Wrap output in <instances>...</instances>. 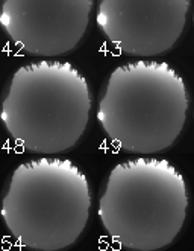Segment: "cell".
Returning <instances> with one entry per match:
<instances>
[{
  "label": "cell",
  "instance_id": "obj_1",
  "mask_svg": "<svg viewBox=\"0 0 194 251\" xmlns=\"http://www.w3.org/2000/svg\"><path fill=\"white\" fill-rule=\"evenodd\" d=\"M188 92L167 63L138 60L118 66L102 88L97 121L108 139L132 154L167 150L182 132Z\"/></svg>",
  "mask_w": 194,
  "mask_h": 251
},
{
  "label": "cell",
  "instance_id": "obj_2",
  "mask_svg": "<svg viewBox=\"0 0 194 251\" xmlns=\"http://www.w3.org/2000/svg\"><path fill=\"white\" fill-rule=\"evenodd\" d=\"M91 190L85 174L65 158L41 157L9 176L2 218L19 245L58 251L73 245L86 227Z\"/></svg>",
  "mask_w": 194,
  "mask_h": 251
},
{
  "label": "cell",
  "instance_id": "obj_3",
  "mask_svg": "<svg viewBox=\"0 0 194 251\" xmlns=\"http://www.w3.org/2000/svg\"><path fill=\"white\" fill-rule=\"evenodd\" d=\"M188 190L170 161L138 157L112 168L102 187L99 218L108 236L123 248L155 251L182 230Z\"/></svg>",
  "mask_w": 194,
  "mask_h": 251
},
{
  "label": "cell",
  "instance_id": "obj_4",
  "mask_svg": "<svg viewBox=\"0 0 194 251\" xmlns=\"http://www.w3.org/2000/svg\"><path fill=\"white\" fill-rule=\"evenodd\" d=\"M91 93L70 63L43 60L11 76L2 100L6 132L26 151L56 154L78 143L88 125Z\"/></svg>",
  "mask_w": 194,
  "mask_h": 251
},
{
  "label": "cell",
  "instance_id": "obj_5",
  "mask_svg": "<svg viewBox=\"0 0 194 251\" xmlns=\"http://www.w3.org/2000/svg\"><path fill=\"white\" fill-rule=\"evenodd\" d=\"M188 9L190 0H99L96 22L118 50L153 56L174 46Z\"/></svg>",
  "mask_w": 194,
  "mask_h": 251
},
{
  "label": "cell",
  "instance_id": "obj_6",
  "mask_svg": "<svg viewBox=\"0 0 194 251\" xmlns=\"http://www.w3.org/2000/svg\"><path fill=\"white\" fill-rule=\"evenodd\" d=\"M91 9L93 0H2L0 25L29 55L56 56L78 46Z\"/></svg>",
  "mask_w": 194,
  "mask_h": 251
},
{
  "label": "cell",
  "instance_id": "obj_7",
  "mask_svg": "<svg viewBox=\"0 0 194 251\" xmlns=\"http://www.w3.org/2000/svg\"><path fill=\"white\" fill-rule=\"evenodd\" d=\"M193 23H194V14H193Z\"/></svg>",
  "mask_w": 194,
  "mask_h": 251
}]
</instances>
